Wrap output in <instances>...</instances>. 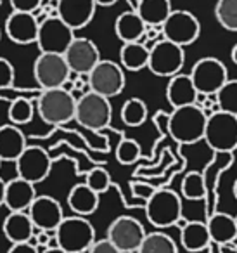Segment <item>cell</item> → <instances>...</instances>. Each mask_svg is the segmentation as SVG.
<instances>
[{"instance_id":"cell-17","label":"cell","mask_w":237,"mask_h":253,"mask_svg":"<svg viewBox=\"0 0 237 253\" xmlns=\"http://www.w3.org/2000/svg\"><path fill=\"white\" fill-rule=\"evenodd\" d=\"M40 21L33 12H19L12 11V14L5 19V35L11 42L18 45H30L37 43L39 37Z\"/></svg>"},{"instance_id":"cell-27","label":"cell","mask_w":237,"mask_h":253,"mask_svg":"<svg viewBox=\"0 0 237 253\" xmlns=\"http://www.w3.org/2000/svg\"><path fill=\"white\" fill-rule=\"evenodd\" d=\"M135 11L147 26H163L173 9L170 0H139Z\"/></svg>"},{"instance_id":"cell-29","label":"cell","mask_w":237,"mask_h":253,"mask_svg":"<svg viewBox=\"0 0 237 253\" xmlns=\"http://www.w3.org/2000/svg\"><path fill=\"white\" fill-rule=\"evenodd\" d=\"M137 253H178V248L170 236L156 231L146 234Z\"/></svg>"},{"instance_id":"cell-7","label":"cell","mask_w":237,"mask_h":253,"mask_svg":"<svg viewBox=\"0 0 237 253\" xmlns=\"http://www.w3.org/2000/svg\"><path fill=\"white\" fill-rule=\"evenodd\" d=\"M75 30L68 26L59 16H47L40 21L37 45L42 54H61L68 50V47L73 43Z\"/></svg>"},{"instance_id":"cell-49","label":"cell","mask_w":237,"mask_h":253,"mask_svg":"<svg viewBox=\"0 0 237 253\" xmlns=\"http://www.w3.org/2000/svg\"><path fill=\"white\" fill-rule=\"evenodd\" d=\"M236 222H237V215H236Z\"/></svg>"},{"instance_id":"cell-30","label":"cell","mask_w":237,"mask_h":253,"mask_svg":"<svg viewBox=\"0 0 237 253\" xmlns=\"http://www.w3.org/2000/svg\"><path fill=\"white\" fill-rule=\"evenodd\" d=\"M119 116H121V122L126 126H140L147 120L146 102L139 97H130L128 101L123 102Z\"/></svg>"},{"instance_id":"cell-50","label":"cell","mask_w":237,"mask_h":253,"mask_svg":"<svg viewBox=\"0 0 237 253\" xmlns=\"http://www.w3.org/2000/svg\"><path fill=\"white\" fill-rule=\"evenodd\" d=\"M0 163H2V160H0Z\"/></svg>"},{"instance_id":"cell-23","label":"cell","mask_w":237,"mask_h":253,"mask_svg":"<svg viewBox=\"0 0 237 253\" xmlns=\"http://www.w3.org/2000/svg\"><path fill=\"white\" fill-rule=\"evenodd\" d=\"M99 203H101V194L90 189L85 182L73 186L68 193V207L73 210L75 215H80V217H88L95 213Z\"/></svg>"},{"instance_id":"cell-10","label":"cell","mask_w":237,"mask_h":253,"mask_svg":"<svg viewBox=\"0 0 237 253\" xmlns=\"http://www.w3.org/2000/svg\"><path fill=\"white\" fill-rule=\"evenodd\" d=\"M33 77L43 88H61L71 78V70L66 57L61 54H42L33 63Z\"/></svg>"},{"instance_id":"cell-2","label":"cell","mask_w":237,"mask_h":253,"mask_svg":"<svg viewBox=\"0 0 237 253\" xmlns=\"http://www.w3.org/2000/svg\"><path fill=\"white\" fill-rule=\"evenodd\" d=\"M37 111L47 125H66L71 120H75L77 97L73 95V92L64 90L63 87L49 88L40 94L37 101Z\"/></svg>"},{"instance_id":"cell-38","label":"cell","mask_w":237,"mask_h":253,"mask_svg":"<svg viewBox=\"0 0 237 253\" xmlns=\"http://www.w3.org/2000/svg\"><path fill=\"white\" fill-rule=\"evenodd\" d=\"M9 2H11L12 11L33 12V14L43 5V0H9Z\"/></svg>"},{"instance_id":"cell-40","label":"cell","mask_w":237,"mask_h":253,"mask_svg":"<svg viewBox=\"0 0 237 253\" xmlns=\"http://www.w3.org/2000/svg\"><path fill=\"white\" fill-rule=\"evenodd\" d=\"M87 253H123V252H119L108 238H104V239H95V243L90 246V250Z\"/></svg>"},{"instance_id":"cell-19","label":"cell","mask_w":237,"mask_h":253,"mask_svg":"<svg viewBox=\"0 0 237 253\" xmlns=\"http://www.w3.org/2000/svg\"><path fill=\"white\" fill-rule=\"evenodd\" d=\"M199 92L196 90L192 84L191 75H175L170 78L166 85V101L171 104V108H184V106L198 104Z\"/></svg>"},{"instance_id":"cell-6","label":"cell","mask_w":237,"mask_h":253,"mask_svg":"<svg viewBox=\"0 0 237 253\" xmlns=\"http://www.w3.org/2000/svg\"><path fill=\"white\" fill-rule=\"evenodd\" d=\"M146 217L158 229L175 225L182 220V200L175 191L156 189L146 201Z\"/></svg>"},{"instance_id":"cell-18","label":"cell","mask_w":237,"mask_h":253,"mask_svg":"<svg viewBox=\"0 0 237 253\" xmlns=\"http://www.w3.org/2000/svg\"><path fill=\"white\" fill-rule=\"evenodd\" d=\"M95 9H97L95 0H57L56 2L57 16L75 32L85 28L94 19Z\"/></svg>"},{"instance_id":"cell-31","label":"cell","mask_w":237,"mask_h":253,"mask_svg":"<svg viewBox=\"0 0 237 253\" xmlns=\"http://www.w3.org/2000/svg\"><path fill=\"white\" fill-rule=\"evenodd\" d=\"M208 193V187H206V180L201 173L198 172H189L187 175L182 180V196L185 200L198 201L202 200Z\"/></svg>"},{"instance_id":"cell-32","label":"cell","mask_w":237,"mask_h":253,"mask_svg":"<svg viewBox=\"0 0 237 253\" xmlns=\"http://www.w3.org/2000/svg\"><path fill=\"white\" fill-rule=\"evenodd\" d=\"M215 16L220 26L229 32H237V0H218Z\"/></svg>"},{"instance_id":"cell-22","label":"cell","mask_w":237,"mask_h":253,"mask_svg":"<svg viewBox=\"0 0 237 253\" xmlns=\"http://www.w3.org/2000/svg\"><path fill=\"white\" fill-rule=\"evenodd\" d=\"M28 148L26 135L18 125H2L0 126V160L2 162H14Z\"/></svg>"},{"instance_id":"cell-24","label":"cell","mask_w":237,"mask_h":253,"mask_svg":"<svg viewBox=\"0 0 237 253\" xmlns=\"http://www.w3.org/2000/svg\"><path fill=\"white\" fill-rule=\"evenodd\" d=\"M180 243L185 252L199 253L202 250L209 248L211 245V236H209L208 225L201 220H189L180 229Z\"/></svg>"},{"instance_id":"cell-36","label":"cell","mask_w":237,"mask_h":253,"mask_svg":"<svg viewBox=\"0 0 237 253\" xmlns=\"http://www.w3.org/2000/svg\"><path fill=\"white\" fill-rule=\"evenodd\" d=\"M85 184H87L90 189H94L97 194H102L111 187V175H109V172L106 169L95 167V169L88 170Z\"/></svg>"},{"instance_id":"cell-34","label":"cell","mask_w":237,"mask_h":253,"mask_svg":"<svg viewBox=\"0 0 237 253\" xmlns=\"http://www.w3.org/2000/svg\"><path fill=\"white\" fill-rule=\"evenodd\" d=\"M216 104L220 111L237 116V80H227V84L216 92Z\"/></svg>"},{"instance_id":"cell-35","label":"cell","mask_w":237,"mask_h":253,"mask_svg":"<svg viewBox=\"0 0 237 253\" xmlns=\"http://www.w3.org/2000/svg\"><path fill=\"white\" fill-rule=\"evenodd\" d=\"M140 158V146L135 139H123L116 148V160L121 165H133Z\"/></svg>"},{"instance_id":"cell-48","label":"cell","mask_w":237,"mask_h":253,"mask_svg":"<svg viewBox=\"0 0 237 253\" xmlns=\"http://www.w3.org/2000/svg\"><path fill=\"white\" fill-rule=\"evenodd\" d=\"M50 2H57V0H50Z\"/></svg>"},{"instance_id":"cell-1","label":"cell","mask_w":237,"mask_h":253,"mask_svg":"<svg viewBox=\"0 0 237 253\" xmlns=\"http://www.w3.org/2000/svg\"><path fill=\"white\" fill-rule=\"evenodd\" d=\"M208 115L199 104L177 108L168 116V132L178 144H196L204 139Z\"/></svg>"},{"instance_id":"cell-28","label":"cell","mask_w":237,"mask_h":253,"mask_svg":"<svg viewBox=\"0 0 237 253\" xmlns=\"http://www.w3.org/2000/svg\"><path fill=\"white\" fill-rule=\"evenodd\" d=\"M149 47L142 42H130L123 43L119 49V64L123 70L128 71H140L149 64Z\"/></svg>"},{"instance_id":"cell-25","label":"cell","mask_w":237,"mask_h":253,"mask_svg":"<svg viewBox=\"0 0 237 253\" xmlns=\"http://www.w3.org/2000/svg\"><path fill=\"white\" fill-rule=\"evenodd\" d=\"M147 32V25L137 11H125L116 18L115 33L123 43L140 42Z\"/></svg>"},{"instance_id":"cell-41","label":"cell","mask_w":237,"mask_h":253,"mask_svg":"<svg viewBox=\"0 0 237 253\" xmlns=\"http://www.w3.org/2000/svg\"><path fill=\"white\" fill-rule=\"evenodd\" d=\"M7 253H40L39 248L32 243H16L9 248Z\"/></svg>"},{"instance_id":"cell-46","label":"cell","mask_w":237,"mask_h":253,"mask_svg":"<svg viewBox=\"0 0 237 253\" xmlns=\"http://www.w3.org/2000/svg\"><path fill=\"white\" fill-rule=\"evenodd\" d=\"M234 198H236V201H237V179H236V182H234Z\"/></svg>"},{"instance_id":"cell-33","label":"cell","mask_w":237,"mask_h":253,"mask_svg":"<svg viewBox=\"0 0 237 253\" xmlns=\"http://www.w3.org/2000/svg\"><path fill=\"white\" fill-rule=\"evenodd\" d=\"M33 115H35V108H33V102L30 99H25V97H18L11 102L9 106V111H7V116H9V122L12 125H26L33 120Z\"/></svg>"},{"instance_id":"cell-3","label":"cell","mask_w":237,"mask_h":253,"mask_svg":"<svg viewBox=\"0 0 237 253\" xmlns=\"http://www.w3.org/2000/svg\"><path fill=\"white\" fill-rule=\"evenodd\" d=\"M57 246L66 253H87L95 243V229L87 217H64L54 232Z\"/></svg>"},{"instance_id":"cell-14","label":"cell","mask_w":237,"mask_h":253,"mask_svg":"<svg viewBox=\"0 0 237 253\" xmlns=\"http://www.w3.org/2000/svg\"><path fill=\"white\" fill-rule=\"evenodd\" d=\"M52 158L40 146H28L21 156L16 160V172L18 177L32 184H40L50 175Z\"/></svg>"},{"instance_id":"cell-45","label":"cell","mask_w":237,"mask_h":253,"mask_svg":"<svg viewBox=\"0 0 237 253\" xmlns=\"http://www.w3.org/2000/svg\"><path fill=\"white\" fill-rule=\"evenodd\" d=\"M42 253H66L64 250H61L59 246H54V248H47L45 252H42Z\"/></svg>"},{"instance_id":"cell-47","label":"cell","mask_w":237,"mask_h":253,"mask_svg":"<svg viewBox=\"0 0 237 253\" xmlns=\"http://www.w3.org/2000/svg\"><path fill=\"white\" fill-rule=\"evenodd\" d=\"M0 39H2V30H0Z\"/></svg>"},{"instance_id":"cell-21","label":"cell","mask_w":237,"mask_h":253,"mask_svg":"<svg viewBox=\"0 0 237 253\" xmlns=\"http://www.w3.org/2000/svg\"><path fill=\"white\" fill-rule=\"evenodd\" d=\"M37 198L35 184L28 182V180L16 177V179L9 180L5 186V205L9 211H28L32 203Z\"/></svg>"},{"instance_id":"cell-42","label":"cell","mask_w":237,"mask_h":253,"mask_svg":"<svg viewBox=\"0 0 237 253\" xmlns=\"http://www.w3.org/2000/svg\"><path fill=\"white\" fill-rule=\"evenodd\" d=\"M5 186H7V182H4V180L0 179V207L5 205Z\"/></svg>"},{"instance_id":"cell-11","label":"cell","mask_w":237,"mask_h":253,"mask_svg":"<svg viewBox=\"0 0 237 253\" xmlns=\"http://www.w3.org/2000/svg\"><path fill=\"white\" fill-rule=\"evenodd\" d=\"M88 87L92 92H97L108 99L119 95L125 88L123 66L115 61L101 59L97 66L88 73Z\"/></svg>"},{"instance_id":"cell-9","label":"cell","mask_w":237,"mask_h":253,"mask_svg":"<svg viewBox=\"0 0 237 253\" xmlns=\"http://www.w3.org/2000/svg\"><path fill=\"white\" fill-rule=\"evenodd\" d=\"M189 75L196 90L202 95H216V92L229 80V70L216 57H202L196 61Z\"/></svg>"},{"instance_id":"cell-8","label":"cell","mask_w":237,"mask_h":253,"mask_svg":"<svg viewBox=\"0 0 237 253\" xmlns=\"http://www.w3.org/2000/svg\"><path fill=\"white\" fill-rule=\"evenodd\" d=\"M185 64L184 47L170 42V40H158L149 50V71L156 77L171 78L182 71Z\"/></svg>"},{"instance_id":"cell-12","label":"cell","mask_w":237,"mask_h":253,"mask_svg":"<svg viewBox=\"0 0 237 253\" xmlns=\"http://www.w3.org/2000/svg\"><path fill=\"white\" fill-rule=\"evenodd\" d=\"M161 35L164 40L177 43L180 47L191 45L201 35V23L189 11H171L168 19L161 26Z\"/></svg>"},{"instance_id":"cell-26","label":"cell","mask_w":237,"mask_h":253,"mask_svg":"<svg viewBox=\"0 0 237 253\" xmlns=\"http://www.w3.org/2000/svg\"><path fill=\"white\" fill-rule=\"evenodd\" d=\"M206 225H208V231L213 243L229 245V243L237 239V222L236 217H232V215L216 211V213H213L206 220Z\"/></svg>"},{"instance_id":"cell-43","label":"cell","mask_w":237,"mask_h":253,"mask_svg":"<svg viewBox=\"0 0 237 253\" xmlns=\"http://www.w3.org/2000/svg\"><path fill=\"white\" fill-rule=\"evenodd\" d=\"M116 2H118V0H95V4L101 5V7H111Z\"/></svg>"},{"instance_id":"cell-20","label":"cell","mask_w":237,"mask_h":253,"mask_svg":"<svg viewBox=\"0 0 237 253\" xmlns=\"http://www.w3.org/2000/svg\"><path fill=\"white\" fill-rule=\"evenodd\" d=\"M2 232L11 241L16 243H30L35 238L37 227L33 225L28 211H9L2 224Z\"/></svg>"},{"instance_id":"cell-13","label":"cell","mask_w":237,"mask_h":253,"mask_svg":"<svg viewBox=\"0 0 237 253\" xmlns=\"http://www.w3.org/2000/svg\"><path fill=\"white\" fill-rule=\"evenodd\" d=\"M146 229L137 218L130 215H121L115 218L108 227L106 238L123 253H137L140 248L144 238H146Z\"/></svg>"},{"instance_id":"cell-37","label":"cell","mask_w":237,"mask_h":253,"mask_svg":"<svg viewBox=\"0 0 237 253\" xmlns=\"http://www.w3.org/2000/svg\"><path fill=\"white\" fill-rule=\"evenodd\" d=\"M14 66L9 59L0 57V88H7L14 84Z\"/></svg>"},{"instance_id":"cell-44","label":"cell","mask_w":237,"mask_h":253,"mask_svg":"<svg viewBox=\"0 0 237 253\" xmlns=\"http://www.w3.org/2000/svg\"><path fill=\"white\" fill-rule=\"evenodd\" d=\"M230 57H232V63L237 66V43L232 47V50H230Z\"/></svg>"},{"instance_id":"cell-15","label":"cell","mask_w":237,"mask_h":253,"mask_svg":"<svg viewBox=\"0 0 237 253\" xmlns=\"http://www.w3.org/2000/svg\"><path fill=\"white\" fill-rule=\"evenodd\" d=\"M64 57H66V63L70 66L71 73L88 75L101 61V52L90 39L77 37L64 52Z\"/></svg>"},{"instance_id":"cell-5","label":"cell","mask_w":237,"mask_h":253,"mask_svg":"<svg viewBox=\"0 0 237 253\" xmlns=\"http://www.w3.org/2000/svg\"><path fill=\"white\" fill-rule=\"evenodd\" d=\"M113 118V108L108 97L97 92H85L77 99V113L75 122L83 128L92 132H99L109 126Z\"/></svg>"},{"instance_id":"cell-39","label":"cell","mask_w":237,"mask_h":253,"mask_svg":"<svg viewBox=\"0 0 237 253\" xmlns=\"http://www.w3.org/2000/svg\"><path fill=\"white\" fill-rule=\"evenodd\" d=\"M130 189H132V194L135 198H140V200H149L154 193H156V187L151 186L147 182H140V180H135V182L130 184Z\"/></svg>"},{"instance_id":"cell-4","label":"cell","mask_w":237,"mask_h":253,"mask_svg":"<svg viewBox=\"0 0 237 253\" xmlns=\"http://www.w3.org/2000/svg\"><path fill=\"white\" fill-rule=\"evenodd\" d=\"M202 141L211 151L220 155H229L237 149V116L220 109L208 115Z\"/></svg>"},{"instance_id":"cell-16","label":"cell","mask_w":237,"mask_h":253,"mask_svg":"<svg viewBox=\"0 0 237 253\" xmlns=\"http://www.w3.org/2000/svg\"><path fill=\"white\" fill-rule=\"evenodd\" d=\"M28 215L32 218L33 225L40 231L56 232L59 224L64 220V211L61 203L52 196H37L32 207L28 208Z\"/></svg>"}]
</instances>
